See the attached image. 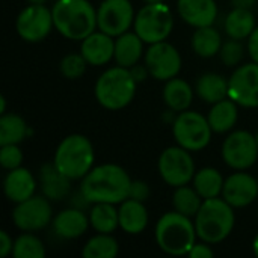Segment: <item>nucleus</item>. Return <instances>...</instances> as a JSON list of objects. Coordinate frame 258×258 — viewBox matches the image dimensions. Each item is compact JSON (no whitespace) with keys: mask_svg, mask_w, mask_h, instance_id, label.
<instances>
[{"mask_svg":"<svg viewBox=\"0 0 258 258\" xmlns=\"http://www.w3.org/2000/svg\"><path fill=\"white\" fill-rule=\"evenodd\" d=\"M14 242L15 240H12V237L6 231H0V257L5 258L12 254Z\"/></svg>","mask_w":258,"mask_h":258,"instance_id":"ea45409f","label":"nucleus"},{"mask_svg":"<svg viewBox=\"0 0 258 258\" xmlns=\"http://www.w3.org/2000/svg\"><path fill=\"white\" fill-rule=\"evenodd\" d=\"M254 3H255V0H233L234 8H248V9H251Z\"/></svg>","mask_w":258,"mask_h":258,"instance_id":"37998d69","label":"nucleus"},{"mask_svg":"<svg viewBox=\"0 0 258 258\" xmlns=\"http://www.w3.org/2000/svg\"><path fill=\"white\" fill-rule=\"evenodd\" d=\"M212 127L209 119L195 110L180 112L172 124V135L177 145L189 151H201L212 141Z\"/></svg>","mask_w":258,"mask_h":258,"instance_id":"6e6552de","label":"nucleus"},{"mask_svg":"<svg viewBox=\"0 0 258 258\" xmlns=\"http://www.w3.org/2000/svg\"><path fill=\"white\" fill-rule=\"evenodd\" d=\"M95 153L92 142L79 133L60 141L54 151V166L70 180H82L94 168Z\"/></svg>","mask_w":258,"mask_h":258,"instance_id":"39448f33","label":"nucleus"},{"mask_svg":"<svg viewBox=\"0 0 258 258\" xmlns=\"http://www.w3.org/2000/svg\"><path fill=\"white\" fill-rule=\"evenodd\" d=\"M233 209V206L219 197L204 200L195 216L198 239L210 245L224 242L231 234L236 224V215Z\"/></svg>","mask_w":258,"mask_h":258,"instance_id":"7ed1b4c3","label":"nucleus"},{"mask_svg":"<svg viewBox=\"0 0 258 258\" xmlns=\"http://www.w3.org/2000/svg\"><path fill=\"white\" fill-rule=\"evenodd\" d=\"M3 190L9 201L18 204L35 195L36 180L29 169L20 166V168L11 169L6 174L5 181H3Z\"/></svg>","mask_w":258,"mask_h":258,"instance_id":"6ab92c4d","label":"nucleus"},{"mask_svg":"<svg viewBox=\"0 0 258 258\" xmlns=\"http://www.w3.org/2000/svg\"><path fill=\"white\" fill-rule=\"evenodd\" d=\"M135 17L130 0H103L97 11V26L98 30L110 36H119L128 32Z\"/></svg>","mask_w":258,"mask_h":258,"instance_id":"f8f14e48","label":"nucleus"},{"mask_svg":"<svg viewBox=\"0 0 258 258\" xmlns=\"http://www.w3.org/2000/svg\"><path fill=\"white\" fill-rule=\"evenodd\" d=\"M53 210L48 198L44 197H30L29 200L18 203L12 212L14 225L23 233H35L44 230L48 224L53 222Z\"/></svg>","mask_w":258,"mask_h":258,"instance_id":"9b49d317","label":"nucleus"},{"mask_svg":"<svg viewBox=\"0 0 258 258\" xmlns=\"http://www.w3.org/2000/svg\"><path fill=\"white\" fill-rule=\"evenodd\" d=\"M163 100L172 112H184L192 104L194 89L183 79H169L166 80V85L163 88Z\"/></svg>","mask_w":258,"mask_h":258,"instance_id":"393cba45","label":"nucleus"},{"mask_svg":"<svg viewBox=\"0 0 258 258\" xmlns=\"http://www.w3.org/2000/svg\"><path fill=\"white\" fill-rule=\"evenodd\" d=\"M228 97L246 109L258 107V63H246L236 68L228 80Z\"/></svg>","mask_w":258,"mask_h":258,"instance_id":"2eb2a0df","label":"nucleus"},{"mask_svg":"<svg viewBox=\"0 0 258 258\" xmlns=\"http://www.w3.org/2000/svg\"><path fill=\"white\" fill-rule=\"evenodd\" d=\"M88 65L89 63L86 62V59L83 57L82 53H68L62 57V60L59 63V70L63 77H67L70 80H76L85 74Z\"/></svg>","mask_w":258,"mask_h":258,"instance_id":"f704fd0d","label":"nucleus"},{"mask_svg":"<svg viewBox=\"0 0 258 258\" xmlns=\"http://www.w3.org/2000/svg\"><path fill=\"white\" fill-rule=\"evenodd\" d=\"M258 197L257 180L243 171L231 174L222 189V198L234 209H243L252 204Z\"/></svg>","mask_w":258,"mask_h":258,"instance_id":"dca6fc26","label":"nucleus"},{"mask_svg":"<svg viewBox=\"0 0 258 258\" xmlns=\"http://www.w3.org/2000/svg\"><path fill=\"white\" fill-rule=\"evenodd\" d=\"M243 53H245L243 44L239 39L230 38L227 42L222 44L219 56L227 67H237L243 59Z\"/></svg>","mask_w":258,"mask_h":258,"instance_id":"c9c22d12","label":"nucleus"},{"mask_svg":"<svg viewBox=\"0 0 258 258\" xmlns=\"http://www.w3.org/2000/svg\"><path fill=\"white\" fill-rule=\"evenodd\" d=\"M71 181L68 177H65L56 166L54 163H45L41 171H39V184L44 192V195L48 200L59 201L65 198L70 194L71 189Z\"/></svg>","mask_w":258,"mask_h":258,"instance_id":"4be33fe9","label":"nucleus"},{"mask_svg":"<svg viewBox=\"0 0 258 258\" xmlns=\"http://www.w3.org/2000/svg\"><path fill=\"white\" fill-rule=\"evenodd\" d=\"M222 38L213 26L197 27L192 35V48L200 57H213L221 51Z\"/></svg>","mask_w":258,"mask_h":258,"instance_id":"c85d7f7f","label":"nucleus"},{"mask_svg":"<svg viewBox=\"0 0 258 258\" xmlns=\"http://www.w3.org/2000/svg\"><path fill=\"white\" fill-rule=\"evenodd\" d=\"M225 180L222 174L215 168H203L194 177V187L203 197V200L216 198L222 195Z\"/></svg>","mask_w":258,"mask_h":258,"instance_id":"c756f323","label":"nucleus"},{"mask_svg":"<svg viewBox=\"0 0 258 258\" xmlns=\"http://www.w3.org/2000/svg\"><path fill=\"white\" fill-rule=\"evenodd\" d=\"M51 225H53V231L60 239L73 240L82 237L86 233L91 222H89V216H86L85 212H82L77 207H73V209H65L59 215H56Z\"/></svg>","mask_w":258,"mask_h":258,"instance_id":"aec40b11","label":"nucleus"},{"mask_svg":"<svg viewBox=\"0 0 258 258\" xmlns=\"http://www.w3.org/2000/svg\"><path fill=\"white\" fill-rule=\"evenodd\" d=\"M12 255L15 258H44L45 248L41 239L30 233H24L15 239Z\"/></svg>","mask_w":258,"mask_h":258,"instance_id":"72a5a7b5","label":"nucleus"},{"mask_svg":"<svg viewBox=\"0 0 258 258\" xmlns=\"http://www.w3.org/2000/svg\"><path fill=\"white\" fill-rule=\"evenodd\" d=\"M17 32L27 42H39L45 39L54 27L51 9L44 5H29L17 17Z\"/></svg>","mask_w":258,"mask_h":258,"instance_id":"ddd939ff","label":"nucleus"},{"mask_svg":"<svg viewBox=\"0 0 258 258\" xmlns=\"http://www.w3.org/2000/svg\"><path fill=\"white\" fill-rule=\"evenodd\" d=\"M138 82L130 68L113 67L106 70L95 83L97 101L109 110H119L128 106L136 95Z\"/></svg>","mask_w":258,"mask_h":258,"instance_id":"423d86ee","label":"nucleus"},{"mask_svg":"<svg viewBox=\"0 0 258 258\" xmlns=\"http://www.w3.org/2000/svg\"><path fill=\"white\" fill-rule=\"evenodd\" d=\"M154 234L157 246L169 255H189L198 237L195 222L175 210L157 221Z\"/></svg>","mask_w":258,"mask_h":258,"instance_id":"20e7f679","label":"nucleus"},{"mask_svg":"<svg viewBox=\"0 0 258 258\" xmlns=\"http://www.w3.org/2000/svg\"><path fill=\"white\" fill-rule=\"evenodd\" d=\"M222 159L236 171H245L254 166L258 159L255 136L246 130H236L230 133L222 144Z\"/></svg>","mask_w":258,"mask_h":258,"instance_id":"9d476101","label":"nucleus"},{"mask_svg":"<svg viewBox=\"0 0 258 258\" xmlns=\"http://www.w3.org/2000/svg\"><path fill=\"white\" fill-rule=\"evenodd\" d=\"M80 53L86 62L92 67H101L109 63L115 56V41L113 36L98 30L88 35L80 45Z\"/></svg>","mask_w":258,"mask_h":258,"instance_id":"f3484780","label":"nucleus"},{"mask_svg":"<svg viewBox=\"0 0 258 258\" xmlns=\"http://www.w3.org/2000/svg\"><path fill=\"white\" fill-rule=\"evenodd\" d=\"M145 3H163L165 0H144Z\"/></svg>","mask_w":258,"mask_h":258,"instance_id":"de8ad7c7","label":"nucleus"},{"mask_svg":"<svg viewBox=\"0 0 258 258\" xmlns=\"http://www.w3.org/2000/svg\"><path fill=\"white\" fill-rule=\"evenodd\" d=\"M225 32L233 39H246L254 32L255 17L248 8H234L225 18Z\"/></svg>","mask_w":258,"mask_h":258,"instance_id":"bb28decb","label":"nucleus"},{"mask_svg":"<svg viewBox=\"0 0 258 258\" xmlns=\"http://www.w3.org/2000/svg\"><path fill=\"white\" fill-rule=\"evenodd\" d=\"M0 113H6V100L5 97H0Z\"/></svg>","mask_w":258,"mask_h":258,"instance_id":"c03bdc74","label":"nucleus"},{"mask_svg":"<svg viewBox=\"0 0 258 258\" xmlns=\"http://www.w3.org/2000/svg\"><path fill=\"white\" fill-rule=\"evenodd\" d=\"M192 151L177 145V147H169L162 151L157 168L162 180L172 186V187H180L189 184L195 174V162L194 157L190 156Z\"/></svg>","mask_w":258,"mask_h":258,"instance_id":"1a4fd4ad","label":"nucleus"},{"mask_svg":"<svg viewBox=\"0 0 258 258\" xmlns=\"http://www.w3.org/2000/svg\"><path fill=\"white\" fill-rule=\"evenodd\" d=\"M23 162V151L20 150L18 144H9V145H2L0 150V165L3 169H15L20 168Z\"/></svg>","mask_w":258,"mask_h":258,"instance_id":"e433bc0d","label":"nucleus"},{"mask_svg":"<svg viewBox=\"0 0 258 258\" xmlns=\"http://www.w3.org/2000/svg\"><path fill=\"white\" fill-rule=\"evenodd\" d=\"M248 53H249L251 59L258 63V26L248 38Z\"/></svg>","mask_w":258,"mask_h":258,"instance_id":"a19ab883","label":"nucleus"},{"mask_svg":"<svg viewBox=\"0 0 258 258\" xmlns=\"http://www.w3.org/2000/svg\"><path fill=\"white\" fill-rule=\"evenodd\" d=\"M130 71H132V74H133V77H135V80H136L138 83H139V82H144V80L147 79V76L150 74L145 63H144V65L136 63V65H133V67L130 68Z\"/></svg>","mask_w":258,"mask_h":258,"instance_id":"79ce46f5","label":"nucleus"},{"mask_svg":"<svg viewBox=\"0 0 258 258\" xmlns=\"http://www.w3.org/2000/svg\"><path fill=\"white\" fill-rule=\"evenodd\" d=\"M252 251H254V254L258 257V234L255 236L254 242H252Z\"/></svg>","mask_w":258,"mask_h":258,"instance_id":"a18cd8bd","label":"nucleus"},{"mask_svg":"<svg viewBox=\"0 0 258 258\" xmlns=\"http://www.w3.org/2000/svg\"><path fill=\"white\" fill-rule=\"evenodd\" d=\"M51 14L54 29L73 41H83L98 27L97 11L89 0H56Z\"/></svg>","mask_w":258,"mask_h":258,"instance_id":"f03ea898","label":"nucleus"},{"mask_svg":"<svg viewBox=\"0 0 258 258\" xmlns=\"http://www.w3.org/2000/svg\"><path fill=\"white\" fill-rule=\"evenodd\" d=\"M130 186L132 178L124 168L115 163H104L92 168L82 178L80 192L89 204H121L128 198Z\"/></svg>","mask_w":258,"mask_h":258,"instance_id":"f257e3e1","label":"nucleus"},{"mask_svg":"<svg viewBox=\"0 0 258 258\" xmlns=\"http://www.w3.org/2000/svg\"><path fill=\"white\" fill-rule=\"evenodd\" d=\"M27 136V124L17 113H3L0 116V147L20 144Z\"/></svg>","mask_w":258,"mask_h":258,"instance_id":"7c9ffc66","label":"nucleus"},{"mask_svg":"<svg viewBox=\"0 0 258 258\" xmlns=\"http://www.w3.org/2000/svg\"><path fill=\"white\" fill-rule=\"evenodd\" d=\"M29 3H32V5H44L45 0H29Z\"/></svg>","mask_w":258,"mask_h":258,"instance_id":"49530a36","label":"nucleus"},{"mask_svg":"<svg viewBox=\"0 0 258 258\" xmlns=\"http://www.w3.org/2000/svg\"><path fill=\"white\" fill-rule=\"evenodd\" d=\"M91 227L97 233L112 234L119 227V213L115 204L109 203H97L92 204L89 212Z\"/></svg>","mask_w":258,"mask_h":258,"instance_id":"cd10ccee","label":"nucleus"},{"mask_svg":"<svg viewBox=\"0 0 258 258\" xmlns=\"http://www.w3.org/2000/svg\"><path fill=\"white\" fill-rule=\"evenodd\" d=\"M145 65L151 77L166 82L178 76L181 70V56L172 44L160 41L150 44L145 53Z\"/></svg>","mask_w":258,"mask_h":258,"instance_id":"4468645a","label":"nucleus"},{"mask_svg":"<svg viewBox=\"0 0 258 258\" xmlns=\"http://www.w3.org/2000/svg\"><path fill=\"white\" fill-rule=\"evenodd\" d=\"M119 252V245L110 234L98 233L91 237L82 249L85 258H115Z\"/></svg>","mask_w":258,"mask_h":258,"instance_id":"2f4dec72","label":"nucleus"},{"mask_svg":"<svg viewBox=\"0 0 258 258\" xmlns=\"http://www.w3.org/2000/svg\"><path fill=\"white\" fill-rule=\"evenodd\" d=\"M118 213L119 227L127 234H139L148 225V212L142 201L127 198L121 203Z\"/></svg>","mask_w":258,"mask_h":258,"instance_id":"412c9836","label":"nucleus"},{"mask_svg":"<svg viewBox=\"0 0 258 258\" xmlns=\"http://www.w3.org/2000/svg\"><path fill=\"white\" fill-rule=\"evenodd\" d=\"M255 139H257V144H258V133H257V135H255Z\"/></svg>","mask_w":258,"mask_h":258,"instance_id":"09e8293b","label":"nucleus"},{"mask_svg":"<svg viewBox=\"0 0 258 258\" xmlns=\"http://www.w3.org/2000/svg\"><path fill=\"white\" fill-rule=\"evenodd\" d=\"M203 203H204L203 197L195 190V187H189L187 184L175 187V192L172 195L174 210L181 215H186L189 218L197 216Z\"/></svg>","mask_w":258,"mask_h":258,"instance_id":"473e14b6","label":"nucleus"},{"mask_svg":"<svg viewBox=\"0 0 258 258\" xmlns=\"http://www.w3.org/2000/svg\"><path fill=\"white\" fill-rule=\"evenodd\" d=\"M135 32L145 44L166 41L174 27L172 11L163 3H147L135 17Z\"/></svg>","mask_w":258,"mask_h":258,"instance_id":"0eeeda50","label":"nucleus"},{"mask_svg":"<svg viewBox=\"0 0 258 258\" xmlns=\"http://www.w3.org/2000/svg\"><path fill=\"white\" fill-rule=\"evenodd\" d=\"M237 106L239 104L233 101L230 97L213 104V107L210 109L207 115V119L210 122L213 133H227L236 125L237 118H239Z\"/></svg>","mask_w":258,"mask_h":258,"instance_id":"a878e982","label":"nucleus"},{"mask_svg":"<svg viewBox=\"0 0 258 258\" xmlns=\"http://www.w3.org/2000/svg\"><path fill=\"white\" fill-rule=\"evenodd\" d=\"M177 9L180 17L192 27L213 26L218 17L215 0H178Z\"/></svg>","mask_w":258,"mask_h":258,"instance_id":"a211bd4d","label":"nucleus"},{"mask_svg":"<svg viewBox=\"0 0 258 258\" xmlns=\"http://www.w3.org/2000/svg\"><path fill=\"white\" fill-rule=\"evenodd\" d=\"M144 41L136 32H125L115 39V56L113 59L119 67L132 68L139 62L144 53Z\"/></svg>","mask_w":258,"mask_h":258,"instance_id":"5701e85b","label":"nucleus"},{"mask_svg":"<svg viewBox=\"0 0 258 258\" xmlns=\"http://www.w3.org/2000/svg\"><path fill=\"white\" fill-rule=\"evenodd\" d=\"M215 255L213 249L210 248V243H195L194 248L190 249L189 252V257L190 258H212Z\"/></svg>","mask_w":258,"mask_h":258,"instance_id":"58836bf2","label":"nucleus"},{"mask_svg":"<svg viewBox=\"0 0 258 258\" xmlns=\"http://www.w3.org/2000/svg\"><path fill=\"white\" fill-rule=\"evenodd\" d=\"M128 198L145 203L150 198V187H148V184L145 181H141V180H132Z\"/></svg>","mask_w":258,"mask_h":258,"instance_id":"4c0bfd02","label":"nucleus"},{"mask_svg":"<svg viewBox=\"0 0 258 258\" xmlns=\"http://www.w3.org/2000/svg\"><path fill=\"white\" fill-rule=\"evenodd\" d=\"M195 92L203 101L215 104L228 98V80L221 74L206 73L198 77L195 83Z\"/></svg>","mask_w":258,"mask_h":258,"instance_id":"b1692460","label":"nucleus"}]
</instances>
